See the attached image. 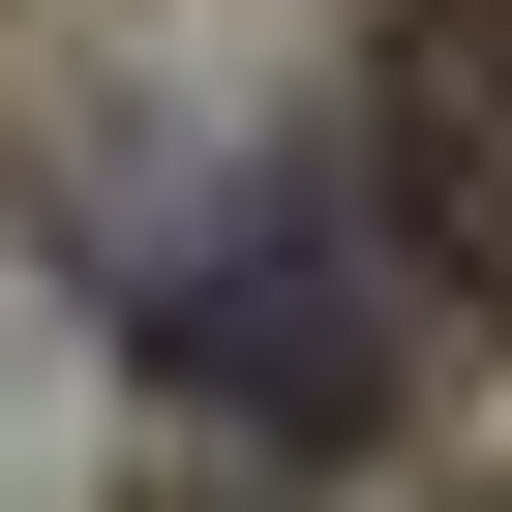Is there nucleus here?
Instances as JSON below:
<instances>
[{
	"label": "nucleus",
	"instance_id": "f257e3e1",
	"mask_svg": "<svg viewBox=\"0 0 512 512\" xmlns=\"http://www.w3.org/2000/svg\"><path fill=\"white\" fill-rule=\"evenodd\" d=\"M392 241L452 302H512V0H422V61H392Z\"/></svg>",
	"mask_w": 512,
	"mask_h": 512
}]
</instances>
